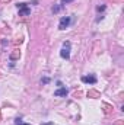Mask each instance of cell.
I'll use <instances>...</instances> for the list:
<instances>
[{
  "label": "cell",
  "mask_w": 124,
  "mask_h": 125,
  "mask_svg": "<svg viewBox=\"0 0 124 125\" xmlns=\"http://www.w3.org/2000/svg\"><path fill=\"white\" fill-rule=\"evenodd\" d=\"M69 23H70V18H67V16H64L60 19V23H59V29H66L67 26H69Z\"/></svg>",
  "instance_id": "3957f363"
},
{
  "label": "cell",
  "mask_w": 124,
  "mask_h": 125,
  "mask_svg": "<svg viewBox=\"0 0 124 125\" xmlns=\"http://www.w3.org/2000/svg\"><path fill=\"white\" fill-rule=\"evenodd\" d=\"M96 10H98V12H104V10H105V6H98Z\"/></svg>",
  "instance_id": "8fae6325"
},
{
  "label": "cell",
  "mask_w": 124,
  "mask_h": 125,
  "mask_svg": "<svg viewBox=\"0 0 124 125\" xmlns=\"http://www.w3.org/2000/svg\"><path fill=\"white\" fill-rule=\"evenodd\" d=\"M16 6L19 9V16H28L31 13V9L26 6V3H18Z\"/></svg>",
  "instance_id": "7a4b0ae2"
},
{
  "label": "cell",
  "mask_w": 124,
  "mask_h": 125,
  "mask_svg": "<svg viewBox=\"0 0 124 125\" xmlns=\"http://www.w3.org/2000/svg\"><path fill=\"white\" fill-rule=\"evenodd\" d=\"M10 0H0V3H9Z\"/></svg>",
  "instance_id": "e0dca14e"
},
{
  "label": "cell",
  "mask_w": 124,
  "mask_h": 125,
  "mask_svg": "<svg viewBox=\"0 0 124 125\" xmlns=\"http://www.w3.org/2000/svg\"><path fill=\"white\" fill-rule=\"evenodd\" d=\"M114 3H121V1H124V0H112Z\"/></svg>",
  "instance_id": "ac0fdd59"
},
{
  "label": "cell",
  "mask_w": 124,
  "mask_h": 125,
  "mask_svg": "<svg viewBox=\"0 0 124 125\" xmlns=\"http://www.w3.org/2000/svg\"><path fill=\"white\" fill-rule=\"evenodd\" d=\"M42 125H54L53 122H48V124H42Z\"/></svg>",
  "instance_id": "d6986e66"
},
{
  "label": "cell",
  "mask_w": 124,
  "mask_h": 125,
  "mask_svg": "<svg viewBox=\"0 0 124 125\" xmlns=\"http://www.w3.org/2000/svg\"><path fill=\"white\" fill-rule=\"evenodd\" d=\"M80 94H82V92H76V93H74V97H77V96H80Z\"/></svg>",
  "instance_id": "2e32d148"
},
{
  "label": "cell",
  "mask_w": 124,
  "mask_h": 125,
  "mask_svg": "<svg viewBox=\"0 0 124 125\" xmlns=\"http://www.w3.org/2000/svg\"><path fill=\"white\" fill-rule=\"evenodd\" d=\"M62 9H63V4H62V6H54V7H53V12H54V13H57V12H60Z\"/></svg>",
  "instance_id": "30bf717a"
},
{
  "label": "cell",
  "mask_w": 124,
  "mask_h": 125,
  "mask_svg": "<svg viewBox=\"0 0 124 125\" xmlns=\"http://www.w3.org/2000/svg\"><path fill=\"white\" fill-rule=\"evenodd\" d=\"M60 55H62V58H64V60H69L70 58V42H64L63 44Z\"/></svg>",
  "instance_id": "6da1fadb"
},
{
  "label": "cell",
  "mask_w": 124,
  "mask_h": 125,
  "mask_svg": "<svg viewBox=\"0 0 124 125\" xmlns=\"http://www.w3.org/2000/svg\"><path fill=\"white\" fill-rule=\"evenodd\" d=\"M0 121H1V111H0Z\"/></svg>",
  "instance_id": "ffe728a7"
},
{
  "label": "cell",
  "mask_w": 124,
  "mask_h": 125,
  "mask_svg": "<svg viewBox=\"0 0 124 125\" xmlns=\"http://www.w3.org/2000/svg\"><path fill=\"white\" fill-rule=\"evenodd\" d=\"M63 4H67V3H70V1H73V0H62Z\"/></svg>",
  "instance_id": "5bb4252c"
},
{
  "label": "cell",
  "mask_w": 124,
  "mask_h": 125,
  "mask_svg": "<svg viewBox=\"0 0 124 125\" xmlns=\"http://www.w3.org/2000/svg\"><path fill=\"white\" fill-rule=\"evenodd\" d=\"M115 125H123V121H121V119H118V121L115 122Z\"/></svg>",
  "instance_id": "9a60e30c"
},
{
  "label": "cell",
  "mask_w": 124,
  "mask_h": 125,
  "mask_svg": "<svg viewBox=\"0 0 124 125\" xmlns=\"http://www.w3.org/2000/svg\"><path fill=\"white\" fill-rule=\"evenodd\" d=\"M15 122H16V125L22 124V121H21V118H16V121H15Z\"/></svg>",
  "instance_id": "4fadbf2b"
},
{
  "label": "cell",
  "mask_w": 124,
  "mask_h": 125,
  "mask_svg": "<svg viewBox=\"0 0 124 125\" xmlns=\"http://www.w3.org/2000/svg\"><path fill=\"white\" fill-rule=\"evenodd\" d=\"M82 82H83V83L95 84V83H96V77H95V76H83V77H82Z\"/></svg>",
  "instance_id": "5b68a950"
},
{
  "label": "cell",
  "mask_w": 124,
  "mask_h": 125,
  "mask_svg": "<svg viewBox=\"0 0 124 125\" xmlns=\"http://www.w3.org/2000/svg\"><path fill=\"white\" fill-rule=\"evenodd\" d=\"M19 125H29V124H24V122H22V124H19Z\"/></svg>",
  "instance_id": "44dd1931"
},
{
  "label": "cell",
  "mask_w": 124,
  "mask_h": 125,
  "mask_svg": "<svg viewBox=\"0 0 124 125\" xmlns=\"http://www.w3.org/2000/svg\"><path fill=\"white\" fill-rule=\"evenodd\" d=\"M86 96L91 97V99H98V97H101V93H99L98 90H95V89H91V90H88Z\"/></svg>",
  "instance_id": "277c9868"
},
{
  "label": "cell",
  "mask_w": 124,
  "mask_h": 125,
  "mask_svg": "<svg viewBox=\"0 0 124 125\" xmlns=\"http://www.w3.org/2000/svg\"><path fill=\"white\" fill-rule=\"evenodd\" d=\"M0 76H1V74H0Z\"/></svg>",
  "instance_id": "7402d4cb"
},
{
  "label": "cell",
  "mask_w": 124,
  "mask_h": 125,
  "mask_svg": "<svg viewBox=\"0 0 124 125\" xmlns=\"http://www.w3.org/2000/svg\"><path fill=\"white\" fill-rule=\"evenodd\" d=\"M22 42H24V39H22V38H18V39H15V41H13V45L16 47V45H21Z\"/></svg>",
  "instance_id": "9c48e42d"
},
{
  "label": "cell",
  "mask_w": 124,
  "mask_h": 125,
  "mask_svg": "<svg viewBox=\"0 0 124 125\" xmlns=\"http://www.w3.org/2000/svg\"><path fill=\"white\" fill-rule=\"evenodd\" d=\"M67 94V89L66 87H60L59 90L54 92V96H66Z\"/></svg>",
  "instance_id": "ba28073f"
},
{
  "label": "cell",
  "mask_w": 124,
  "mask_h": 125,
  "mask_svg": "<svg viewBox=\"0 0 124 125\" xmlns=\"http://www.w3.org/2000/svg\"><path fill=\"white\" fill-rule=\"evenodd\" d=\"M19 57H21V51L15 48V50L10 52V60H12V61H16V60H19Z\"/></svg>",
  "instance_id": "8992f818"
},
{
  "label": "cell",
  "mask_w": 124,
  "mask_h": 125,
  "mask_svg": "<svg viewBox=\"0 0 124 125\" xmlns=\"http://www.w3.org/2000/svg\"><path fill=\"white\" fill-rule=\"evenodd\" d=\"M102 108H104V114L105 115H110L112 112V105H110V103H102Z\"/></svg>",
  "instance_id": "52a82bcc"
},
{
  "label": "cell",
  "mask_w": 124,
  "mask_h": 125,
  "mask_svg": "<svg viewBox=\"0 0 124 125\" xmlns=\"http://www.w3.org/2000/svg\"><path fill=\"white\" fill-rule=\"evenodd\" d=\"M41 82H42V83H44V84H47V83H48V82H50V79H48V77H44V79H42V80H41Z\"/></svg>",
  "instance_id": "7c38bea8"
}]
</instances>
